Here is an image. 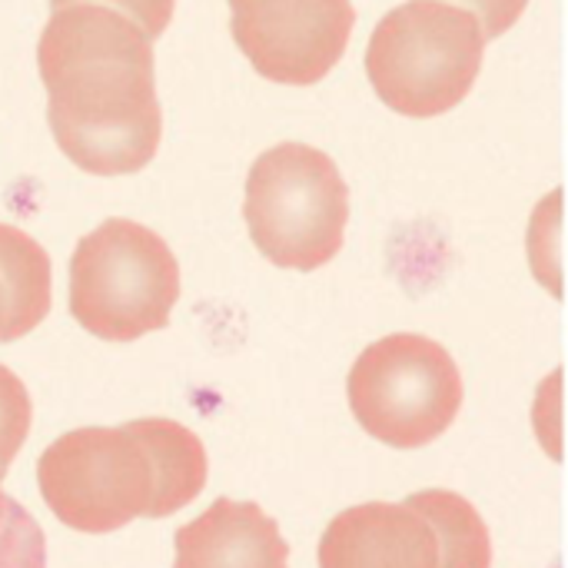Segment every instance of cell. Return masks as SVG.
Returning <instances> with one entry per match:
<instances>
[{"label":"cell","instance_id":"cell-3","mask_svg":"<svg viewBox=\"0 0 568 568\" xmlns=\"http://www.w3.org/2000/svg\"><path fill=\"white\" fill-rule=\"evenodd\" d=\"M483 53L486 33L469 10L413 0L376 23L366 47V73L389 110L429 120L469 97Z\"/></svg>","mask_w":568,"mask_h":568},{"label":"cell","instance_id":"cell-7","mask_svg":"<svg viewBox=\"0 0 568 568\" xmlns=\"http://www.w3.org/2000/svg\"><path fill=\"white\" fill-rule=\"evenodd\" d=\"M233 40L273 83H320L346 53L356 27L353 0H230Z\"/></svg>","mask_w":568,"mask_h":568},{"label":"cell","instance_id":"cell-9","mask_svg":"<svg viewBox=\"0 0 568 568\" xmlns=\"http://www.w3.org/2000/svg\"><path fill=\"white\" fill-rule=\"evenodd\" d=\"M173 546V568H290L280 526L256 503L216 499L176 532Z\"/></svg>","mask_w":568,"mask_h":568},{"label":"cell","instance_id":"cell-11","mask_svg":"<svg viewBox=\"0 0 568 568\" xmlns=\"http://www.w3.org/2000/svg\"><path fill=\"white\" fill-rule=\"evenodd\" d=\"M439 542V568H493V539L476 506L449 489H423L406 499Z\"/></svg>","mask_w":568,"mask_h":568},{"label":"cell","instance_id":"cell-1","mask_svg":"<svg viewBox=\"0 0 568 568\" xmlns=\"http://www.w3.org/2000/svg\"><path fill=\"white\" fill-rule=\"evenodd\" d=\"M47 123L63 156L93 176L140 173L160 146L153 43L116 10H53L37 43Z\"/></svg>","mask_w":568,"mask_h":568},{"label":"cell","instance_id":"cell-8","mask_svg":"<svg viewBox=\"0 0 568 568\" xmlns=\"http://www.w3.org/2000/svg\"><path fill=\"white\" fill-rule=\"evenodd\" d=\"M320 568H439V542L406 503H363L323 532Z\"/></svg>","mask_w":568,"mask_h":568},{"label":"cell","instance_id":"cell-13","mask_svg":"<svg viewBox=\"0 0 568 568\" xmlns=\"http://www.w3.org/2000/svg\"><path fill=\"white\" fill-rule=\"evenodd\" d=\"M0 568H47L43 529L20 503H13L10 519L0 532Z\"/></svg>","mask_w":568,"mask_h":568},{"label":"cell","instance_id":"cell-10","mask_svg":"<svg viewBox=\"0 0 568 568\" xmlns=\"http://www.w3.org/2000/svg\"><path fill=\"white\" fill-rule=\"evenodd\" d=\"M50 256L17 226L0 223V343L30 336L50 313Z\"/></svg>","mask_w":568,"mask_h":568},{"label":"cell","instance_id":"cell-4","mask_svg":"<svg viewBox=\"0 0 568 568\" xmlns=\"http://www.w3.org/2000/svg\"><path fill=\"white\" fill-rule=\"evenodd\" d=\"M176 300V256L143 223L103 220L70 256V313L97 339L133 343L166 329Z\"/></svg>","mask_w":568,"mask_h":568},{"label":"cell","instance_id":"cell-15","mask_svg":"<svg viewBox=\"0 0 568 568\" xmlns=\"http://www.w3.org/2000/svg\"><path fill=\"white\" fill-rule=\"evenodd\" d=\"M459 3L469 7V13L479 20V27H483L486 37H503L509 27H516V20L529 7V0H459Z\"/></svg>","mask_w":568,"mask_h":568},{"label":"cell","instance_id":"cell-2","mask_svg":"<svg viewBox=\"0 0 568 568\" xmlns=\"http://www.w3.org/2000/svg\"><path fill=\"white\" fill-rule=\"evenodd\" d=\"M206 449L176 419L87 426L53 439L37 463L47 509L70 529L106 536L133 519H166L206 486Z\"/></svg>","mask_w":568,"mask_h":568},{"label":"cell","instance_id":"cell-16","mask_svg":"<svg viewBox=\"0 0 568 568\" xmlns=\"http://www.w3.org/2000/svg\"><path fill=\"white\" fill-rule=\"evenodd\" d=\"M0 483H3V473H0ZM13 503H17V499H10V496L0 489V532H3V526H7V519H10V509H13Z\"/></svg>","mask_w":568,"mask_h":568},{"label":"cell","instance_id":"cell-14","mask_svg":"<svg viewBox=\"0 0 568 568\" xmlns=\"http://www.w3.org/2000/svg\"><path fill=\"white\" fill-rule=\"evenodd\" d=\"M73 3H93V7H110L120 17H126L150 43L170 27L173 17V3L176 0H50L53 10L60 7H73Z\"/></svg>","mask_w":568,"mask_h":568},{"label":"cell","instance_id":"cell-5","mask_svg":"<svg viewBox=\"0 0 568 568\" xmlns=\"http://www.w3.org/2000/svg\"><path fill=\"white\" fill-rule=\"evenodd\" d=\"M243 216L250 240L270 263L313 273L343 250L349 186L329 153L276 143L250 166Z\"/></svg>","mask_w":568,"mask_h":568},{"label":"cell","instance_id":"cell-12","mask_svg":"<svg viewBox=\"0 0 568 568\" xmlns=\"http://www.w3.org/2000/svg\"><path fill=\"white\" fill-rule=\"evenodd\" d=\"M30 419H33V406L27 386L20 383L17 373L0 366V473H7L17 453L23 449Z\"/></svg>","mask_w":568,"mask_h":568},{"label":"cell","instance_id":"cell-6","mask_svg":"<svg viewBox=\"0 0 568 568\" xmlns=\"http://www.w3.org/2000/svg\"><path fill=\"white\" fill-rule=\"evenodd\" d=\"M346 389L356 423L393 449L436 443L463 409L456 359L416 333H393L366 346Z\"/></svg>","mask_w":568,"mask_h":568}]
</instances>
